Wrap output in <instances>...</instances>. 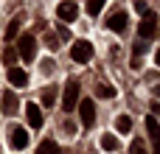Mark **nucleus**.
I'll use <instances>...</instances> for the list:
<instances>
[{
    "label": "nucleus",
    "instance_id": "f257e3e1",
    "mask_svg": "<svg viewBox=\"0 0 160 154\" xmlns=\"http://www.w3.org/2000/svg\"><path fill=\"white\" fill-rule=\"evenodd\" d=\"M17 56L22 59V62H34L37 59V39L31 36V34H22V36H17Z\"/></svg>",
    "mask_w": 160,
    "mask_h": 154
},
{
    "label": "nucleus",
    "instance_id": "f03ea898",
    "mask_svg": "<svg viewBox=\"0 0 160 154\" xmlns=\"http://www.w3.org/2000/svg\"><path fill=\"white\" fill-rule=\"evenodd\" d=\"M79 81L76 79H68L65 81V93H62V107H65V112H73V107L79 104Z\"/></svg>",
    "mask_w": 160,
    "mask_h": 154
},
{
    "label": "nucleus",
    "instance_id": "7ed1b4c3",
    "mask_svg": "<svg viewBox=\"0 0 160 154\" xmlns=\"http://www.w3.org/2000/svg\"><path fill=\"white\" fill-rule=\"evenodd\" d=\"M155 34H158V14H155V11H146V14H143V22H141V28H138V39L149 42Z\"/></svg>",
    "mask_w": 160,
    "mask_h": 154
},
{
    "label": "nucleus",
    "instance_id": "20e7f679",
    "mask_svg": "<svg viewBox=\"0 0 160 154\" xmlns=\"http://www.w3.org/2000/svg\"><path fill=\"white\" fill-rule=\"evenodd\" d=\"M90 56H93V45H90L87 39H79V42H73V48H70V59H73V62H79V65H87V62H90Z\"/></svg>",
    "mask_w": 160,
    "mask_h": 154
},
{
    "label": "nucleus",
    "instance_id": "39448f33",
    "mask_svg": "<svg viewBox=\"0 0 160 154\" xmlns=\"http://www.w3.org/2000/svg\"><path fill=\"white\" fill-rule=\"evenodd\" d=\"M56 14H59V20H62V22H73V20L79 17V6H76L73 0H65V3H59V6H56Z\"/></svg>",
    "mask_w": 160,
    "mask_h": 154
},
{
    "label": "nucleus",
    "instance_id": "423d86ee",
    "mask_svg": "<svg viewBox=\"0 0 160 154\" xmlns=\"http://www.w3.org/2000/svg\"><path fill=\"white\" fill-rule=\"evenodd\" d=\"M127 22H129L127 11H115V14H110V20H107V28L115 31V34H124V31H127Z\"/></svg>",
    "mask_w": 160,
    "mask_h": 154
},
{
    "label": "nucleus",
    "instance_id": "0eeeda50",
    "mask_svg": "<svg viewBox=\"0 0 160 154\" xmlns=\"http://www.w3.org/2000/svg\"><path fill=\"white\" fill-rule=\"evenodd\" d=\"M79 115H82V123H84V126H93V123H96V107H93L90 98L79 101Z\"/></svg>",
    "mask_w": 160,
    "mask_h": 154
},
{
    "label": "nucleus",
    "instance_id": "6e6552de",
    "mask_svg": "<svg viewBox=\"0 0 160 154\" xmlns=\"http://www.w3.org/2000/svg\"><path fill=\"white\" fill-rule=\"evenodd\" d=\"M146 132H149V140H152V154H160V126L152 115L146 118Z\"/></svg>",
    "mask_w": 160,
    "mask_h": 154
},
{
    "label": "nucleus",
    "instance_id": "1a4fd4ad",
    "mask_svg": "<svg viewBox=\"0 0 160 154\" xmlns=\"http://www.w3.org/2000/svg\"><path fill=\"white\" fill-rule=\"evenodd\" d=\"M146 51H149V42L138 39V42H135V48H132V70H138V67H141V62H143Z\"/></svg>",
    "mask_w": 160,
    "mask_h": 154
},
{
    "label": "nucleus",
    "instance_id": "9d476101",
    "mask_svg": "<svg viewBox=\"0 0 160 154\" xmlns=\"http://www.w3.org/2000/svg\"><path fill=\"white\" fill-rule=\"evenodd\" d=\"M25 146H28V132H25L22 126H14V129H11V149L20 152V149H25Z\"/></svg>",
    "mask_w": 160,
    "mask_h": 154
},
{
    "label": "nucleus",
    "instance_id": "9b49d317",
    "mask_svg": "<svg viewBox=\"0 0 160 154\" xmlns=\"http://www.w3.org/2000/svg\"><path fill=\"white\" fill-rule=\"evenodd\" d=\"M25 115H28V126H31V129H39V126H42V112H39L37 104H28V107H25Z\"/></svg>",
    "mask_w": 160,
    "mask_h": 154
},
{
    "label": "nucleus",
    "instance_id": "f8f14e48",
    "mask_svg": "<svg viewBox=\"0 0 160 154\" xmlns=\"http://www.w3.org/2000/svg\"><path fill=\"white\" fill-rule=\"evenodd\" d=\"M8 81H11L14 87H25V84H28V73L20 70V67H8Z\"/></svg>",
    "mask_w": 160,
    "mask_h": 154
},
{
    "label": "nucleus",
    "instance_id": "ddd939ff",
    "mask_svg": "<svg viewBox=\"0 0 160 154\" xmlns=\"http://www.w3.org/2000/svg\"><path fill=\"white\" fill-rule=\"evenodd\" d=\"M0 104H3V115H14L17 112V95L14 93H3Z\"/></svg>",
    "mask_w": 160,
    "mask_h": 154
},
{
    "label": "nucleus",
    "instance_id": "4468645a",
    "mask_svg": "<svg viewBox=\"0 0 160 154\" xmlns=\"http://www.w3.org/2000/svg\"><path fill=\"white\" fill-rule=\"evenodd\" d=\"M101 149H104V152H118V137H115L112 132L101 135Z\"/></svg>",
    "mask_w": 160,
    "mask_h": 154
},
{
    "label": "nucleus",
    "instance_id": "2eb2a0df",
    "mask_svg": "<svg viewBox=\"0 0 160 154\" xmlns=\"http://www.w3.org/2000/svg\"><path fill=\"white\" fill-rule=\"evenodd\" d=\"M56 104V87H42V107H53Z\"/></svg>",
    "mask_w": 160,
    "mask_h": 154
},
{
    "label": "nucleus",
    "instance_id": "dca6fc26",
    "mask_svg": "<svg viewBox=\"0 0 160 154\" xmlns=\"http://www.w3.org/2000/svg\"><path fill=\"white\" fill-rule=\"evenodd\" d=\"M37 154H62V146H59V143H53V140H45V143H39Z\"/></svg>",
    "mask_w": 160,
    "mask_h": 154
},
{
    "label": "nucleus",
    "instance_id": "f3484780",
    "mask_svg": "<svg viewBox=\"0 0 160 154\" xmlns=\"http://www.w3.org/2000/svg\"><path fill=\"white\" fill-rule=\"evenodd\" d=\"M20 36V20H11L6 25V39H17Z\"/></svg>",
    "mask_w": 160,
    "mask_h": 154
},
{
    "label": "nucleus",
    "instance_id": "a211bd4d",
    "mask_svg": "<svg viewBox=\"0 0 160 154\" xmlns=\"http://www.w3.org/2000/svg\"><path fill=\"white\" fill-rule=\"evenodd\" d=\"M115 126H118V132H121V135H127V132L132 129V121H129V115H118Z\"/></svg>",
    "mask_w": 160,
    "mask_h": 154
},
{
    "label": "nucleus",
    "instance_id": "6ab92c4d",
    "mask_svg": "<svg viewBox=\"0 0 160 154\" xmlns=\"http://www.w3.org/2000/svg\"><path fill=\"white\" fill-rule=\"evenodd\" d=\"M14 62H17V51L14 48H3V65L14 67Z\"/></svg>",
    "mask_w": 160,
    "mask_h": 154
},
{
    "label": "nucleus",
    "instance_id": "aec40b11",
    "mask_svg": "<svg viewBox=\"0 0 160 154\" xmlns=\"http://www.w3.org/2000/svg\"><path fill=\"white\" fill-rule=\"evenodd\" d=\"M96 95H98V98H112L115 90H112L110 84H98V87H96Z\"/></svg>",
    "mask_w": 160,
    "mask_h": 154
},
{
    "label": "nucleus",
    "instance_id": "412c9836",
    "mask_svg": "<svg viewBox=\"0 0 160 154\" xmlns=\"http://www.w3.org/2000/svg\"><path fill=\"white\" fill-rule=\"evenodd\" d=\"M101 8H104V0H87V14L90 17H96Z\"/></svg>",
    "mask_w": 160,
    "mask_h": 154
},
{
    "label": "nucleus",
    "instance_id": "4be33fe9",
    "mask_svg": "<svg viewBox=\"0 0 160 154\" xmlns=\"http://www.w3.org/2000/svg\"><path fill=\"white\" fill-rule=\"evenodd\" d=\"M45 45H48V48H51V51H56V48H59V36H56V34H51V31H48V34H45Z\"/></svg>",
    "mask_w": 160,
    "mask_h": 154
},
{
    "label": "nucleus",
    "instance_id": "5701e85b",
    "mask_svg": "<svg viewBox=\"0 0 160 154\" xmlns=\"http://www.w3.org/2000/svg\"><path fill=\"white\" fill-rule=\"evenodd\" d=\"M42 70H45V73H53V70H56L53 59H45V62H42Z\"/></svg>",
    "mask_w": 160,
    "mask_h": 154
},
{
    "label": "nucleus",
    "instance_id": "b1692460",
    "mask_svg": "<svg viewBox=\"0 0 160 154\" xmlns=\"http://www.w3.org/2000/svg\"><path fill=\"white\" fill-rule=\"evenodd\" d=\"M56 36H59V39H70V31H68L65 25H59V34H56Z\"/></svg>",
    "mask_w": 160,
    "mask_h": 154
},
{
    "label": "nucleus",
    "instance_id": "393cba45",
    "mask_svg": "<svg viewBox=\"0 0 160 154\" xmlns=\"http://www.w3.org/2000/svg\"><path fill=\"white\" fill-rule=\"evenodd\" d=\"M155 62H158V67H160V48H158V53H155Z\"/></svg>",
    "mask_w": 160,
    "mask_h": 154
},
{
    "label": "nucleus",
    "instance_id": "a878e982",
    "mask_svg": "<svg viewBox=\"0 0 160 154\" xmlns=\"http://www.w3.org/2000/svg\"><path fill=\"white\" fill-rule=\"evenodd\" d=\"M155 95H158V98H160V84H158V87H155Z\"/></svg>",
    "mask_w": 160,
    "mask_h": 154
}]
</instances>
